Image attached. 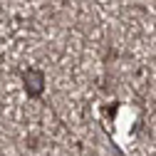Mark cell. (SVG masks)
Returning <instances> with one entry per match:
<instances>
[{"label": "cell", "instance_id": "cell-1", "mask_svg": "<svg viewBox=\"0 0 156 156\" xmlns=\"http://www.w3.org/2000/svg\"><path fill=\"white\" fill-rule=\"evenodd\" d=\"M23 82H25V92L30 97H40L45 92V74L40 69H25L23 72Z\"/></svg>", "mask_w": 156, "mask_h": 156}]
</instances>
